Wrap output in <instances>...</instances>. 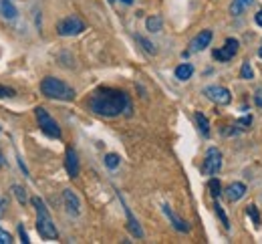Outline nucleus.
<instances>
[{"label":"nucleus","mask_w":262,"mask_h":244,"mask_svg":"<svg viewBox=\"0 0 262 244\" xmlns=\"http://www.w3.org/2000/svg\"><path fill=\"white\" fill-rule=\"evenodd\" d=\"M89 107L93 113H97L101 117H117L121 113L131 115L129 95L119 89H109V87L97 89L89 99Z\"/></svg>","instance_id":"nucleus-1"},{"label":"nucleus","mask_w":262,"mask_h":244,"mask_svg":"<svg viewBox=\"0 0 262 244\" xmlns=\"http://www.w3.org/2000/svg\"><path fill=\"white\" fill-rule=\"evenodd\" d=\"M31 202H33V206L36 208V230H38V234L45 240H57L59 238V230H57V226H55L49 210L45 206V202L40 198H33Z\"/></svg>","instance_id":"nucleus-2"},{"label":"nucleus","mask_w":262,"mask_h":244,"mask_svg":"<svg viewBox=\"0 0 262 244\" xmlns=\"http://www.w3.org/2000/svg\"><path fill=\"white\" fill-rule=\"evenodd\" d=\"M40 91L49 99H59V101H73L75 99V89L69 87L65 81L57 77H45L40 81Z\"/></svg>","instance_id":"nucleus-3"},{"label":"nucleus","mask_w":262,"mask_h":244,"mask_svg":"<svg viewBox=\"0 0 262 244\" xmlns=\"http://www.w3.org/2000/svg\"><path fill=\"white\" fill-rule=\"evenodd\" d=\"M34 113H36V121H38V127L42 129V134H47L49 138L59 140V138H61V127H59V123L51 117V113H49L45 107H36Z\"/></svg>","instance_id":"nucleus-4"},{"label":"nucleus","mask_w":262,"mask_h":244,"mask_svg":"<svg viewBox=\"0 0 262 244\" xmlns=\"http://www.w3.org/2000/svg\"><path fill=\"white\" fill-rule=\"evenodd\" d=\"M85 31V23L79 16H67L57 25V33L61 36H77Z\"/></svg>","instance_id":"nucleus-5"},{"label":"nucleus","mask_w":262,"mask_h":244,"mask_svg":"<svg viewBox=\"0 0 262 244\" xmlns=\"http://www.w3.org/2000/svg\"><path fill=\"white\" fill-rule=\"evenodd\" d=\"M222 170V153L220 149L216 147H210L206 151V160H204V166H202V172L206 175H214Z\"/></svg>","instance_id":"nucleus-6"},{"label":"nucleus","mask_w":262,"mask_h":244,"mask_svg":"<svg viewBox=\"0 0 262 244\" xmlns=\"http://www.w3.org/2000/svg\"><path fill=\"white\" fill-rule=\"evenodd\" d=\"M204 95H206L210 101H214V103H218V105H228L230 101H232L230 91L226 87H220V85H210V87H206V89H204Z\"/></svg>","instance_id":"nucleus-7"},{"label":"nucleus","mask_w":262,"mask_h":244,"mask_svg":"<svg viewBox=\"0 0 262 244\" xmlns=\"http://www.w3.org/2000/svg\"><path fill=\"white\" fill-rule=\"evenodd\" d=\"M238 47H240V42L236 40V38H226V42H224V47L222 49H218V51H214V59H218V61H230L236 53H238Z\"/></svg>","instance_id":"nucleus-8"},{"label":"nucleus","mask_w":262,"mask_h":244,"mask_svg":"<svg viewBox=\"0 0 262 244\" xmlns=\"http://www.w3.org/2000/svg\"><path fill=\"white\" fill-rule=\"evenodd\" d=\"M162 210H164L165 218H167V220L171 222V226H173V228H176L178 232H190V224H188V222H186L184 218H180V216H178V214H176L173 210L169 208L167 204H164V206H162Z\"/></svg>","instance_id":"nucleus-9"},{"label":"nucleus","mask_w":262,"mask_h":244,"mask_svg":"<svg viewBox=\"0 0 262 244\" xmlns=\"http://www.w3.org/2000/svg\"><path fill=\"white\" fill-rule=\"evenodd\" d=\"M63 202H65V208L71 216H79L81 214V202H79V198H77V194L73 190L63 192Z\"/></svg>","instance_id":"nucleus-10"},{"label":"nucleus","mask_w":262,"mask_h":244,"mask_svg":"<svg viewBox=\"0 0 262 244\" xmlns=\"http://www.w3.org/2000/svg\"><path fill=\"white\" fill-rule=\"evenodd\" d=\"M65 168L69 178H77L79 175V158H77V151L73 147L67 149V158H65Z\"/></svg>","instance_id":"nucleus-11"},{"label":"nucleus","mask_w":262,"mask_h":244,"mask_svg":"<svg viewBox=\"0 0 262 244\" xmlns=\"http://www.w3.org/2000/svg\"><path fill=\"white\" fill-rule=\"evenodd\" d=\"M212 40V31H202L200 35H196L190 42V53H198L202 49H206Z\"/></svg>","instance_id":"nucleus-12"},{"label":"nucleus","mask_w":262,"mask_h":244,"mask_svg":"<svg viewBox=\"0 0 262 244\" xmlns=\"http://www.w3.org/2000/svg\"><path fill=\"white\" fill-rule=\"evenodd\" d=\"M244 194H246V186H244L242 182H234V184H230L228 188H226V198H228L230 202L242 200Z\"/></svg>","instance_id":"nucleus-13"},{"label":"nucleus","mask_w":262,"mask_h":244,"mask_svg":"<svg viewBox=\"0 0 262 244\" xmlns=\"http://www.w3.org/2000/svg\"><path fill=\"white\" fill-rule=\"evenodd\" d=\"M123 202V200H121ZM123 210H125V216H127V226H129V232L133 236H137V238H143V230H141V226L137 224V220H135V216L131 214V210L127 208V204L123 202Z\"/></svg>","instance_id":"nucleus-14"},{"label":"nucleus","mask_w":262,"mask_h":244,"mask_svg":"<svg viewBox=\"0 0 262 244\" xmlns=\"http://www.w3.org/2000/svg\"><path fill=\"white\" fill-rule=\"evenodd\" d=\"M0 10H2V14H4V18H8V20H12V18H16V8L12 6V2L10 0H2L0 2Z\"/></svg>","instance_id":"nucleus-15"},{"label":"nucleus","mask_w":262,"mask_h":244,"mask_svg":"<svg viewBox=\"0 0 262 244\" xmlns=\"http://www.w3.org/2000/svg\"><path fill=\"white\" fill-rule=\"evenodd\" d=\"M192 75H194V67H192L190 63H184V65H180V67L176 69V77H178L180 81H188Z\"/></svg>","instance_id":"nucleus-16"},{"label":"nucleus","mask_w":262,"mask_h":244,"mask_svg":"<svg viewBox=\"0 0 262 244\" xmlns=\"http://www.w3.org/2000/svg\"><path fill=\"white\" fill-rule=\"evenodd\" d=\"M252 2H254V0H234V2L230 4V12L236 16V14H240L242 10H246V8H248Z\"/></svg>","instance_id":"nucleus-17"},{"label":"nucleus","mask_w":262,"mask_h":244,"mask_svg":"<svg viewBox=\"0 0 262 244\" xmlns=\"http://www.w3.org/2000/svg\"><path fill=\"white\" fill-rule=\"evenodd\" d=\"M196 123L198 127H200V131H202V136H210V121H208V117L204 115V113H196Z\"/></svg>","instance_id":"nucleus-18"},{"label":"nucleus","mask_w":262,"mask_h":244,"mask_svg":"<svg viewBox=\"0 0 262 244\" xmlns=\"http://www.w3.org/2000/svg\"><path fill=\"white\" fill-rule=\"evenodd\" d=\"M145 27H147L149 33H160L162 27H164V20H162L160 16H149L147 23H145Z\"/></svg>","instance_id":"nucleus-19"},{"label":"nucleus","mask_w":262,"mask_h":244,"mask_svg":"<svg viewBox=\"0 0 262 244\" xmlns=\"http://www.w3.org/2000/svg\"><path fill=\"white\" fill-rule=\"evenodd\" d=\"M208 190H210L212 198H214V200H218V198H220V194H222V186H220V180L212 178V180L208 182Z\"/></svg>","instance_id":"nucleus-20"},{"label":"nucleus","mask_w":262,"mask_h":244,"mask_svg":"<svg viewBox=\"0 0 262 244\" xmlns=\"http://www.w3.org/2000/svg\"><path fill=\"white\" fill-rule=\"evenodd\" d=\"M105 166H107L109 170H115V168L119 166V156H117V153H107V156H105Z\"/></svg>","instance_id":"nucleus-21"},{"label":"nucleus","mask_w":262,"mask_h":244,"mask_svg":"<svg viewBox=\"0 0 262 244\" xmlns=\"http://www.w3.org/2000/svg\"><path fill=\"white\" fill-rule=\"evenodd\" d=\"M246 212H248V216L252 218V222H254L256 226H260V212H258V208H256L254 204H250V206L246 208Z\"/></svg>","instance_id":"nucleus-22"},{"label":"nucleus","mask_w":262,"mask_h":244,"mask_svg":"<svg viewBox=\"0 0 262 244\" xmlns=\"http://www.w3.org/2000/svg\"><path fill=\"white\" fill-rule=\"evenodd\" d=\"M135 38H137V42H139V45H141V47H143V49H145L149 55H156V47H154V45H151L147 38H143V36H139V35L135 36Z\"/></svg>","instance_id":"nucleus-23"},{"label":"nucleus","mask_w":262,"mask_h":244,"mask_svg":"<svg viewBox=\"0 0 262 244\" xmlns=\"http://www.w3.org/2000/svg\"><path fill=\"white\" fill-rule=\"evenodd\" d=\"M12 192H14L16 200H18L20 204H27V192H25V188H20V186H12Z\"/></svg>","instance_id":"nucleus-24"},{"label":"nucleus","mask_w":262,"mask_h":244,"mask_svg":"<svg viewBox=\"0 0 262 244\" xmlns=\"http://www.w3.org/2000/svg\"><path fill=\"white\" fill-rule=\"evenodd\" d=\"M214 208H216V214H218V216H220V220H222V224H224V228H226V230H228V228H230L228 216H226V214H224V210H222V206H220V204H218V202H216V204H214Z\"/></svg>","instance_id":"nucleus-25"},{"label":"nucleus","mask_w":262,"mask_h":244,"mask_svg":"<svg viewBox=\"0 0 262 244\" xmlns=\"http://www.w3.org/2000/svg\"><path fill=\"white\" fill-rule=\"evenodd\" d=\"M240 75H242V79H252V77H254V73H252V67H250V63H248V61H246V63H242Z\"/></svg>","instance_id":"nucleus-26"},{"label":"nucleus","mask_w":262,"mask_h":244,"mask_svg":"<svg viewBox=\"0 0 262 244\" xmlns=\"http://www.w3.org/2000/svg\"><path fill=\"white\" fill-rule=\"evenodd\" d=\"M14 95H16V93H14V89L0 85V99H4V97H14Z\"/></svg>","instance_id":"nucleus-27"},{"label":"nucleus","mask_w":262,"mask_h":244,"mask_svg":"<svg viewBox=\"0 0 262 244\" xmlns=\"http://www.w3.org/2000/svg\"><path fill=\"white\" fill-rule=\"evenodd\" d=\"M10 242H12L10 234H8V232H4V230L0 228V244H10Z\"/></svg>","instance_id":"nucleus-28"},{"label":"nucleus","mask_w":262,"mask_h":244,"mask_svg":"<svg viewBox=\"0 0 262 244\" xmlns=\"http://www.w3.org/2000/svg\"><path fill=\"white\" fill-rule=\"evenodd\" d=\"M254 103L258 105V107H262V85L254 91Z\"/></svg>","instance_id":"nucleus-29"},{"label":"nucleus","mask_w":262,"mask_h":244,"mask_svg":"<svg viewBox=\"0 0 262 244\" xmlns=\"http://www.w3.org/2000/svg\"><path fill=\"white\" fill-rule=\"evenodd\" d=\"M18 234H20V238H23V242L25 244L31 242V240H29V234H27V230H25V226H23V224L18 226Z\"/></svg>","instance_id":"nucleus-30"},{"label":"nucleus","mask_w":262,"mask_h":244,"mask_svg":"<svg viewBox=\"0 0 262 244\" xmlns=\"http://www.w3.org/2000/svg\"><path fill=\"white\" fill-rule=\"evenodd\" d=\"M250 123H252V117H250V115H246V117H242V119L238 121V125H242V127H248Z\"/></svg>","instance_id":"nucleus-31"},{"label":"nucleus","mask_w":262,"mask_h":244,"mask_svg":"<svg viewBox=\"0 0 262 244\" xmlns=\"http://www.w3.org/2000/svg\"><path fill=\"white\" fill-rule=\"evenodd\" d=\"M254 20H256V25H258V27H262V10H258V14L254 16Z\"/></svg>","instance_id":"nucleus-32"},{"label":"nucleus","mask_w":262,"mask_h":244,"mask_svg":"<svg viewBox=\"0 0 262 244\" xmlns=\"http://www.w3.org/2000/svg\"><path fill=\"white\" fill-rule=\"evenodd\" d=\"M2 166H4V156H2V151H0V170H2Z\"/></svg>","instance_id":"nucleus-33"},{"label":"nucleus","mask_w":262,"mask_h":244,"mask_svg":"<svg viewBox=\"0 0 262 244\" xmlns=\"http://www.w3.org/2000/svg\"><path fill=\"white\" fill-rule=\"evenodd\" d=\"M2 210H4V202L0 200V216H2Z\"/></svg>","instance_id":"nucleus-34"},{"label":"nucleus","mask_w":262,"mask_h":244,"mask_svg":"<svg viewBox=\"0 0 262 244\" xmlns=\"http://www.w3.org/2000/svg\"><path fill=\"white\" fill-rule=\"evenodd\" d=\"M121 2H123V4H131V2H133V0H121Z\"/></svg>","instance_id":"nucleus-35"},{"label":"nucleus","mask_w":262,"mask_h":244,"mask_svg":"<svg viewBox=\"0 0 262 244\" xmlns=\"http://www.w3.org/2000/svg\"><path fill=\"white\" fill-rule=\"evenodd\" d=\"M258 55H260V59H262V47H260V51H258Z\"/></svg>","instance_id":"nucleus-36"},{"label":"nucleus","mask_w":262,"mask_h":244,"mask_svg":"<svg viewBox=\"0 0 262 244\" xmlns=\"http://www.w3.org/2000/svg\"><path fill=\"white\" fill-rule=\"evenodd\" d=\"M107 2H109V4H113V2H115V0H107Z\"/></svg>","instance_id":"nucleus-37"}]
</instances>
